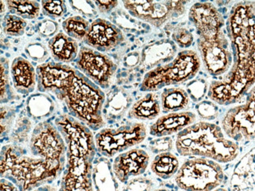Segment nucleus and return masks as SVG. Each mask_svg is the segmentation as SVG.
Segmentation results:
<instances>
[{"label": "nucleus", "instance_id": "nucleus-1", "mask_svg": "<svg viewBox=\"0 0 255 191\" xmlns=\"http://www.w3.org/2000/svg\"><path fill=\"white\" fill-rule=\"evenodd\" d=\"M233 63L220 80L210 85L208 97L217 104L228 106L240 101L255 84V10L252 4L238 2L227 20Z\"/></svg>", "mask_w": 255, "mask_h": 191}, {"label": "nucleus", "instance_id": "nucleus-2", "mask_svg": "<svg viewBox=\"0 0 255 191\" xmlns=\"http://www.w3.org/2000/svg\"><path fill=\"white\" fill-rule=\"evenodd\" d=\"M36 72L39 92L55 96L72 117L92 130L105 126L103 106L106 95L77 68L49 61L39 65Z\"/></svg>", "mask_w": 255, "mask_h": 191}, {"label": "nucleus", "instance_id": "nucleus-3", "mask_svg": "<svg viewBox=\"0 0 255 191\" xmlns=\"http://www.w3.org/2000/svg\"><path fill=\"white\" fill-rule=\"evenodd\" d=\"M67 147L66 169L58 191H94L93 162L96 144L89 127L69 114L58 116L54 121Z\"/></svg>", "mask_w": 255, "mask_h": 191}, {"label": "nucleus", "instance_id": "nucleus-4", "mask_svg": "<svg viewBox=\"0 0 255 191\" xmlns=\"http://www.w3.org/2000/svg\"><path fill=\"white\" fill-rule=\"evenodd\" d=\"M189 18L196 28L198 50L207 72L213 76L229 72L233 55L222 13L211 2H196L189 9Z\"/></svg>", "mask_w": 255, "mask_h": 191}, {"label": "nucleus", "instance_id": "nucleus-5", "mask_svg": "<svg viewBox=\"0 0 255 191\" xmlns=\"http://www.w3.org/2000/svg\"><path fill=\"white\" fill-rule=\"evenodd\" d=\"M176 149L181 156L206 158L220 163L235 160L240 154L238 144L228 140L215 124L200 121L178 133Z\"/></svg>", "mask_w": 255, "mask_h": 191}, {"label": "nucleus", "instance_id": "nucleus-6", "mask_svg": "<svg viewBox=\"0 0 255 191\" xmlns=\"http://www.w3.org/2000/svg\"><path fill=\"white\" fill-rule=\"evenodd\" d=\"M0 162L1 178L11 181L20 191H33L54 180L43 160L17 144L2 147Z\"/></svg>", "mask_w": 255, "mask_h": 191}, {"label": "nucleus", "instance_id": "nucleus-7", "mask_svg": "<svg viewBox=\"0 0 255 191\" xmlns=\"http://www.w3.org/2000/svg\"><path fill=\"white\" fill-rule=\"evenodd\" d=\"M200 68V57L193 50H183L170 62L148 71L140 84L143 92L155 91L193 79Z\"/></svg>", "mask_w": 255, "mask_h": 191}, {"label": "nucleus", "instance_id": "nucleus-8", "mask_svg": "<svg viewBox=\"0 0 255 191\" xmlns=\"http://www.w3.org/2000/svg\"><path fill=\"white\" fill-rule=\"evenodd\" d=\"M28 151L46 164L54 180L61 176L66 165L67 147L54 124L42 121L35 127L30 136Z\"/></svg>", "mask_w": 255, "mask_h": 191}, {"label": "nucleus", "instance_id": "nucleus-9", "mask_svg": "<svg viewBox=\"0 0 255 191\" xmlns=\"http://www.w3.org/2000/svg\"><path fill=\"white\" fill-rule=\"evenodd\" d=\"M220 165L206 158L185 161L176 174L175 182L184 191H213L223 182Z\"/></svg>", "mask_w": 255, "mask_h": 191}, {"label": "nucleus", "instance_id": "nucleus-10", "mask_svg": "<svg viewBox=\"0 0 255 191\" xmlns=\"http://www.w3.org/2000/svg\"><path fill=\"white\" fill-rule=\"evenodd\" d=\"M146 136V126L139 122L102 129L95 136L97 151L106 158H113L142 143Z\"/></svg>", "mask_w": 255, "mask_h": 191}, {"label": "nucleus", "instance_id": "nucleus-11", "mask_svg": "<svg viewBox=\"0 0 255 191\" xmlns=\"http://www.w3.org/2000/svg\"><path fill=\"white\" fill-rule=\"evenodd\" d=\"M224 132L237 142L255 139V84L248 91L243 104L230 109L222 120Z\"/></svg>", "mask_w": 255, "mask_h": 191}, {"label": "nucleus", "instance_id": "nucleus-12", "mask_svg": "<svg viewBox=\"0 0 255 191\" xmlns=\"http://www.w3.org/2000/svg\"><path fill=\"white\" fill-rule=\"evenodd\" d=\"M185 1H123L131 17L159 28L167 21L185 13Z\"/></svg>", "mask_w": 255, "mask_h": 191}, {"label": "nucleus", "instance_id": "nucleus-13", "mask_svg": "<svg viewBox=\"0 0 255 191\" xmlns=\"http://www.w3.org/2000/svg\"><path fill=\"white\" fill-rule=\"evenodd\" d=\"M75 62L78 70L102 90L111 87L117 70L111 57L88 46H82Z\"/></svg>", "mask_w": 255, "mask_h": 191}, {"label": "nucleus", "instance_id": "nucleus-14", "mask_svg": "<svg viewBox=\"0 0 255 191\" xmlns=\"http://www.w3.org/2000/svg\"><path fill=\"white\" fill-rule=\"evenodd\" d=\"M125 39L122 30L111 21L95 19L91 23L89 33L84 39L88 47L99 52H109L121 45Z\"/></svg>", "mask_w": 255, "mask_h": 191}, {"label": "nucleus", "instance_id": "nucleus-15", "mask_svg": "<svg viewBox=\"0 0 255 191\" xmlns=\"http://www.w3.org/2000/svg\"><path fill=\"white\" fill-rule=\"evenodd\" d=\"M149 155L140 148H133L121 153L113 162V172L121 183L128 182L131 177H137L146 171Z\"/></svg>", "mask_w": 255, "mask_h": 191}, {"label": "nucleus", "instance_id": "nucleus-16", "mask_svg": "<svg viewBox=\"0 0 255 191\" xmlns=\"http://www.w3.org/2000/svg\"><path fill=\"white\" fill-rule=\"evenodd\" d=\"M196 115L191 111L169 113L161 116L150 126L149 133L155 137L170 136L175 133H179L194 124Z\"/></svg>", "mask_w": 255, "mask_h": 191}, {"label": "nucleus", "instance_id": "nucleus-17", "mask_svg": "<svg viewBox=\"0 0 255 191\" xmlns=\"http://www.w3.org/2000/svg\"><path fill=\"white\" fill-rule=\"evenodd\" d=\"M10 76L15 90L23 95H28L37 85V72L28 60L17 57L12 61Z\"/></svg>", "mask_w": 255, "mask_h": 191}, {"label": "nucleus", "instance_id": "nucleus-18", "mask_svg": "<svg viewBox=\"0 0 255 191\" xmlns=\"http://www.w3.org/2000/svg\"><path fill=\"white\" fill-rule=\"evenodd\" d=\"M131 94L123 87H116L106 95L103 106V117L105 121L114 123L122 119L131 107Z\"/></svg>", "mask_w": 255, "mask_h": 191}, {"label": "nucleus", "instance_id": "nucleus-19", "mask_svg": "<svg viewBox=\"0 0 255 191\" xmlns=\"http://www.w3.org/2000/svg\"><path fill=\"white\" fill-rule=\"evenodd\" d=\"M176 52L177 47L173 41L169 39L156 41L143 48L140 53V65L152 70L162 64L174 60Z\"/></svg>", "mask_w": 255, "mask_h": 191}, {"label": "nucleus", "instance_id": "nucleus-20", "mask_svg": "<svg viewBox=\"0 0 255 191\" xmlns=\"http://www.w3.org/2000/svg\"><path fill=\"white\" fill-rule=\"evenodd\" d=\"M230 185L232 191H255V147L237 164Z\"/></svg>", "mask_w": 255, "mask_h": 191}, {"label": "nucleus", "instance_id": "nucleus-21", "mask_svg": "<svg viewBox=\"0 0 255 191\" xmlns=\"http://www.w3.org/2000/svg\"><path fill=\"white\" fill-rule=\"evenodd\" d=\"M48 50L54 62L67 65L76 61L80 49L77 41L60 31L49 40Z\"/></svg>", "mask_w": 255, "mask_h": 191}, {"label": "nucleus", "instance_id": "nucleus-22", "mask_svg": "<svg viewBox=\"0 0 255 191\" xmlns=\"http://www.w3.org/2000/svg\"><path fill=\"white\" fill-rule=\"evenodd\" d=\"M160 99L155 93H148L135 102L128 111V118L139 121H151L160 114Z\"/></svg>", "mask_w": 255, "mask_h": 191}, {"label": "nucleus", "instance_id": "nucleus-23", "mask_svg": "<svg viewBox=\"0 0 255 191\" xmlns=\"http://www.w3.org/2000/svg\"><path fill=\"white\" fill-rule=\"evenodd\" d=\"M26 110L30 118L35 121H41L54 114L55 103L48 94L39 92L28 96Z\"/></svg>", "mask_w": 255, "mask_h": 191}, {"label": "nucleus", "instance_id": "nucleus-24", "mask_svg": "<svg viewBox=\"0 0 255 191\" xmlns=\"http://www.w3.org/2000/svg\"><path fill=\"white\" fill-rule=\"evenodd\" d=\"M160 103L161 108L164 113L179 112L188 107L189 94L179 87L166 88L161 94Z\"/></svg>", "mask_w": 255, "mask_h": 191}, {"label": "nucleus", "instance_id": "nucleus-25", "mask_svg": "<svg viewBox=\"0 0 255 191\" xmlns=\"http://www.w3.org/2000/svg\"><path fill=\"white\" fill-rule=\"evenodd\" d=\"M152 173L163 180H168L179 170V161L170 152L156 155L151 164Z\"/></svg>", "mask_w": 255, "mask_h": 191}, {"label": "nucleus", "instance_id": "nucleus-26", "mask_svg": "<svg viewBox=\"0 0 255 191\" xmlns=\"http://www.w3.org/2000/svg\"><path fill=\"white\" fill-rule=\"evenodd\" d=\"M6 6L9 13L16 15L21 18L33 20L39 17L41 4L34 0H16L6 1Z\"/></svg>", "mask_w": 255, "mask_h": 191}, {"label": "nucleus", "instance_id": "nucleus-27", "mask_svg": "<svg viewBox=\"0 0 255 191\" xmlns=\"http://www.w3.org/2000/svg\"><path fill=\"white\" fill-rule=\"evenodd\" d=\"M91 23L80 15L72 16L62 22V28L67 35L76 41H84L91 29Z\"/></svg>", "mask_w": 255, "mask_h": 191}, {"label": "nucleus", "instance_id": "nucleus-28", "mask_svg": "<svg viewBox=\"0 0 255 191\" xmlns=\"http://www.w3.org/2000/svg\"><path fill=\"white\" fill-rule=\"evenodd\" d=\"M26 27V20L16 15L7 13L2 18V31L9 36H21L25 32Z\"/></svg>", "mask_w": 255, "mask_h": 191}, {"label": "nucleus", "instance_id": "nucleus-29", "mask_svg": "<svg viewBox=\"0 0 255 191\" xmlns=\"http://www.w3.org/2000/svg\"><path fill=\"white\" fill-rule=\"evenodd\" d=\"M24 53L30 60L43 65L50 58V51L40 42H32L24 47Z\"/></svg>", "mask_w": 255, "mask_h": 191}, {"label": "nucleus", "instance_id": "nucleus-30", "mask_svg": "<svg viewBox=\"0 0 255 191\" xmlns=\"http://www.w3.org/2000/svg\"><path fill=\"white\" fill-rule=\"evenodd\" d=\"M31 129V122L29 118L26 116L20 115L15 124L14 128L12 132L10 140L13 142V144H20L24 143L28 139V133Z\"/></svg>", "mask_w": 255, "mask_h": 191}, {"label": "nucleus", "instance_id": "nucleus-31", "mask_svg": "<svg viewBox=\"0 0 255 191\" xmlns=\"http://www.w3.org/2000/svg\"><path fill=\"white\" fill-rule=\"evenodd\" d=\"M9 61L5 57H1V103H6L13 95L10 86Z\"/></svg>", "mask_w": 255, "mask_h": 191}, {"label": "nucleus", "instance_id": "nucleus-32", "mask_svg": "<svg viewBox=\"0 0 255 191\" xmlns=\"http://www.w3.org/2000/svg\"><path fill=\"white\" fill-rule=\"evenodd\" d=\"M41 8L43 15L51 20L61 18L67 13V6L65 1H42Z\"/></svg>", "mask_w": 255, "mask_h": 191}, {"label": "nucleus", "instance_id": "nucleus-33", "mask_svg": "<svg viewBox=\"0 0 255 191\" xmlns=\"http://www.w3.org/2000/svg\"><path fill=\"white\" fill-rule=\"evenodd\" d=\"M69 2L72 10L84 18H95L98 16L95 1H69Z\"/></svg>", "mask_w": 255, "mask_h": 191}, {"label": "nucleus", "instance_id": "nucleus-34", "mask_svg": "<svg viewBox=\"0 0 255 191\" xmlns=\"http://www.w3.org/2000/svg\"><path fill=\"white\" fill-rule=\"evenodd\" d=\"M187 91L189 97L194 102H199L204 99L207 91V83L205 79H196L187 86Z\"/></svg>", "mask_w": 255, "mask_h": 191}, {"label": "nucleus", "instance_id": "nucleus-35", "mask_svg": "<svg viewBox=\"0 0 255 191\" xmlns=\"http://www.w3.org/2000/svg\"><path fill=\"white\" fill-rule=\"evenodd\" d=\"M171 38L175 45L182 49L190 47L194 40L192 32L183 26H178L174 28Z\"/></svg>", "mask_w": 255, "mask_h": 191}, {"label": "nucleus", "instance_id": "nucleus-36", "mask_svg": "<svg viewBox=\"0 0 255 191\" xmlns=\"http://www.w3.org/2000/svg\"><path fill=\"white\" fill-rule=\"evenodd\" d=\"M196 110L200 118L207 121L216 119L219 115L218 106L213 101L205 100L200 102L196 104Z\"/></svg>", "mask_w": 255, "mask_h": 191}, {"label": "nucleus", "instance_id": "nucleus-37", "mask_svg": "<svg viewBox=\"0 0 255 191\" xmlns=\"http://www.w3.org/2000/svg\"><path fill=\"white\" fill-rule=\"evenodd\" d=\"M173 146H174V143L172 139L169 136H163V137H157L152 141H150L148 148L152 154L157 155L172 151Z\"/></svg>", "mask_w": 255, "mask_h": 191}, {"label": "nucleus", "instance_id": "nucleus-38", "mask_svg": "<svg viewBox=\"0 0 255 191\" xmlns=\"http://www.w3.org/2000/svg\"><path fill=\"white\" fill-rule=\"evenodd\" d=\"M154 184L150 179L137 177L128 181L123 191H151Z\"/></svg>", "mask_w": 255, "mask_h": 191}, {"label": "nucleus", "instance_id": "nucleus-39", "mask_svg": "<svg viewBox=\"0 0 255 191\" xmlns=\"http://www.w3.org/2000/svg\"><path fill=\"white\" fill-rule=\"evenodd\" d=\"M15 110L12 107L4 106L1 107V136L6 135L10 132L15 118Z\"/></svg>", "mask_w": 255, "mask_h": 191}, {"label": "nucleus", "instance_id": "nucleus-40", "mask_svg": "<svg viewBox=\"0 0 255 191\" xmlns=\"http://www.w3.org/2000/svg\"><path fill=\"white\" fill-rule=\"evenodd\" d=\"M36 31L42 37H54L59 31V24L51 19L41 20L36 25Z\"/></svg>", "mask_w": 255, "mask_h": 191}, {"label": "nucleus", "instance_id": "nucleus-41", "mask_svg": "<svg viewBox=\"0 0 255 191\" xmlns=\"http://www.w3.org/2000/svg\"><path fill=\"white\" fill-rule=\"evenodd\" d=\"M95 3L98 13L106 15L111 13L113 9L118 6L119 1H95Z\"/></svg>", "mask_w": 255, "mask_h": 191}, {"label": "nucleus", "instance_id": "nucleus-42", "mask_svg": "<svg viewBox=\"0 0 255 191\" xmlns=\"http://www.w3.org/2000/svg\"><path fill=\"white\" fill-rule=\"evenodd\" d=\"M141 55L138 51L130 52L124 57L123 64L125 68H133L140 64Z\"/></svg>", "mask_w": 255, "mask_h": 191}, {"label": "nucleus", "instance_id": "nucleus-43", "mask_svg": "<svg viewBox=\"0 0 255 191\" xmlns=\"http://www.w3.org/2000/svg\"><path fill=\"white\" fill-rule=\"evenodd\" d=\"M1 190L0 191H19L17 186L14 184L6 180V179H2L1 180V184H0Z\"/></svg>", "mask_w": 255, "mask_h": 191}, {"label": "nucleus", "instance_id": "nucleus-44", "mask_svg": "<svg viewBox=\"0 0 255 191\" xmlns=\"http://www.w3.org/2000/svg\"><path fill=\"white\" fill-rule=\"evenodd\" d=\"M56 191L55 188H52L50 186L48 185H44L43 187H40V188H37V189H35V191Z\"/></svg>", "mask_w": 255, "mask_h": 191}, {"label": "nucleus", "instance_id": "nucleus-45", "mask_svg": "<svg viewBox=\"0 0 255 191\" xmlns=\"http://www.w3.org/2000/svg\"><path fill=\"white\" fill-rule=\"evenodd\" d=\"M3 1H1V5H2V9H1V14H2L3 13V11H6V9H5V7H3Z\"/></svg>", "mask_w": 255, "mask_h": 191}, {"label": "nucleus", "instance_id": "nucleus-46", "mask_svg": "<svg viewBox=\"0 0 255 191\" xmlns=\"http://www.w3.org/2000/svg\"><path fill=\"white\" fill-rule=\"evenodd\" d=\"M153 191H170L169 190L165 189V188H159V189L155 190Z\"/></svg>", "mask_w": 255, "mask_h": 191}, {"label": "nucleus", "instance_id": "nucleus-47", "mask_svg": "<svg viewBox=\"0 0 255 191\" xmlns=\"http://www.w3.org/2000/svg\"><path fill=\"white\" fill-rule=\"evenodd\" d=\"M213 191H228L226 189H224V188H218V189L214 190Z\"/></svg>", "mask_w": 255, "mask_h": 191}]
</instances>
